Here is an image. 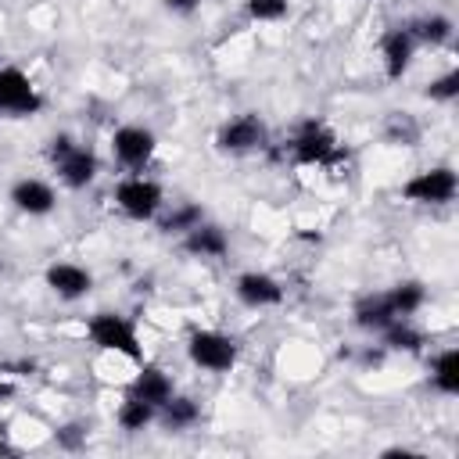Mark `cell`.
<instances>
[{
  "label": "cell",
  "instance_id": "obj_1",
  "mask_svg": "<svg viewBox=\"0 0 459 459\" xmlns=\"http://www.w3.org/2000/svg\"><path fill=\"white\" fill-rule=\"evenodd\" d=\"M86 337L97 351H115L129 362H140L143 359V344H140V333H136V323L122 312H111V308H100L86 319Z\"/></svg>",
  "mask_w": 459,
  "mask_h": 459
},
{
  "label": "cell",
  "instance_id": "obj_2",
  "mask_svg": "<svg viewBox=\"0 0 459 459\" xmlns=\"http://www.w3.org/2000/svg\"><path fill=\"white\" fill-rule=\"evenodd\" d=\"M111 201H115V208H118L126 219H133V222H151V219H158L161 208H165V190H161L158 179H151V176H143V172H126V176L115 183Z\"/></svg>",
  "mask_w": 459,
  "mask_h": 459
},
{
  "label": "cell",
  "instance_id": "obj_3",
  "mask_svg": "<svg viewBox=\"0 0 459 459\" xmlns=\"http://www.w3.org/2000/svg\"><path fill=\"white\" fill-rule=\"evenodd\" d=\"M50 161L57 169V179L68 190H86L100 172V158L86 143H75L68 133H57L50 140Z\"/></svg>",
  "mask_w": 459,
  "mask_h": 459
},
{
  "label": "cell",
  "instance_id": "obj_4",
  "mask_svg": "<svg viewBox=\"0 0 459 459\" xmlns=\"http://www.w3.org/2000/svg\"><path fill=\"white\" fill-rule=\"evenodd\" d=\"M186 359L204 373H230L240 359V344L226 330H190L186 337Z\"/></svg>",
  "mask_w": 459,
  "mask_h": 459
},
{
  "label": "cell",
  "instance_id": "obj_5",
  "mask_svg": "<svg viewBox=\"0 0 459 459\" xmlns=\"http://www.w3.org/2000/svg\"><path fill=\"white\" fill-rule=\"evenodd\" d=\"M455 194H459V176L452 165L420 169L416 176H409L402 183V197L409 204H420V208H445L455 201Z\"/></svg>",
  "mask_w": 459,
  "mask_h": 459
},
{
  "label": "cell",
  "instance_id": "obj_6",
  "mask_svg": "<svg viewBox=\"0 0 459 459\" xmlns=\"http://www.w3.org/2000/svg\"><path fill=\"white\" fill-rule=\"evenodd\" d=\"M43 111V93L32 75L18 65H0V115L32 118Z\"/></svg>",
  "mask_w": 459,
  "mask_h": 459
},
{
  "label": "cell",
  "instance_id": "obj_7",
  "mask_svg": "<svg viewBox=\"0 0 459 459\" xmlns=\"http://www.w3.org/2000/svg\"><path fill=\"white\" fill-rule=\"evenodd\" d=\"M287 151H290V158L298 165H308L312 169V165H330L341 154V143H337V136H333L330 126L308 118V122H301L294 129V136L287 140Z\"/></svg>",
  "mask_w": 459,
  "mask_h": 459
},
{
  "label": "cell",
  "instance_id": "obj_8",
  "mask_svg": "<svg viewBox=\"0 0 459 459\" xmlns=\"http://www.w3.org/2000/svg\"><path fill=\"white\" fill-rule=\"evenodd\" d=\"M154 151H158V136H154V129H147L140 122H126L111 133V158L126 172H143L151 165Z\"/></svg>",
  "mask_w": 459,
  "mask_h": 459
},
{
  "label": "cell",
  "instance_id": "obj_9",
  "mask_svg": "<svg viewBox=\"0 0 459 459\" xmlns=\"http://www.w3.org/2000/svg\"><path fill=\"white\" fill-rule=\"evenodd\" d=\"M269 140V129L265 122L255 115V111H240V115H230L219 129H215V147L222 154H251V151H262Z\"/></svg>",
  "mask_w": 459,
  "mask_h": 459
},
{
  "label": "cell",
  "instance_id": "obj_10",
  "mask_svg": "<svg viewBox=\"0 0 459 459\" xmlns=\"http://www.w3.org/2000/svg\"><path fill=\"white\" fill-rule=\"evenodd\" d=\"M43 283H47V290L54 294V298H61V301H79V298H86L90 290H93V273L86 269V265H79V262H50L47 269H43Z\"/></svg>",
  "mask_w": 459,
  "mask_h": 459
},
{
  "label": "cell",
  "instance_id": "obj_11",
  "mask_svg": "<svg viewBox=\"0 0 459 459\" xmlns=\"http://www.w3.org/2000/svg\"><path fill=\"white\" fill-rule=\"evenodd\" d=\"M233 294L244 308H273L283 301V283L273 276V273H262V269H244L237 280H233Z\"/></svg>",
  "mask_w": 459,
  "mask_h": 459
},
{
  "label": "cell",
  "instance_id": "obj_12",
  "mask_svg": "<svg viewBox=\"0 0 459 459\" xmlns=\"http://www.w3.org/2000/svg\"><path fill=\"white\" fill-rule=\"evenodd\" d=\"M7 201H11L22 215L39 219V215H50V212L57 208V190H54L47 179H39V176H22V179L11 183Z\"/></svg>",
  "mask_w": 459,
  "mask_h": 459
},
{
  "label": "cell",
  "instance_id": "obj_13",
  "mask_svg": "<svg viewBox=\"0 0 459 459\" xmlns=\"http://www.w3.org/2000/svg\"><path fill=\"white\" fill-rule=\"evenodd\" d=\"M412 57H416V39L405 25H391L384 36H380V65H384V75L391 82H398L409 68H412Z\"/></svg>",
  "mask_w": 459,
  "mask_h": 459
},
{
  "label": "cell",
  "instance_id": "obj_14",
  "mask_svg": "<svg viewBox=\"0 0 459 459\" xmlns=\"http://www.w3.org/2000/svg\"><path fill=\"white\" fill-rule=\"evenodd\" d=\"M126 394H133V398H140V402H147V405H165L172 394H176V380L161 369V366H151V362H143L140 369H136V377L129 380V387H126Z\"/></svg>",
  "mask_w": 459,
  "mask_h": 459
},
{
  "label": "cell",
  "instance_id": "obj_15",
  "mask_svg": "<svg viewBox=\"0 0 459 459\" xmlns=\"http://www.w3.org/2000/svg\"><path fill=\"white\" fill-rule=\"evenodd\" d=\"M183 251L194 255V258H222L230 251V237L219 222H208L201 219L194 230L183 233Z\"/></svg>",
  "mask_w": 459,
  "mask_h": 459
},
{
  "label": "cell",
  "instance_id": "obj_16",
  "mask_svg": "<svg viewBox=\"0 0 459 459\" xmlns=\"http://www.w3.org/2000/svg\"><path fill=\"white\" fill-rule=\"evenodd\" d=\"M394 319H398V316H394V308H391V301H387V290L366 294V298H359L355 308H351V323H355L359 330H366V333H380V330L391 326Z\"/></svg>",
  "mask_w": 459,
  "mask_h": 459
},
{
  "label": "cell",
  "instance_id": "obj_17",
  "mask_svg": "<svg viewBox=\"0 0 459 459\" xmlns=\"http://www.w3.org/2000/svg\"><path fill=\"white\" fill-rule=\"evenodd\" d=\"M416 39V47H445L452 36H455V22L441 11H430V14H420L405 25Z\"/></svg>",
  "mask_w": 459,
  "mask_h": 459
},
{
  "label": "cell",
  "instance_id": "obj_18",
  "mask_svg": "<svg viewBox=\"0 0 459 459\" xmlns=\"http://www.w3.org/2000/svg\"><path fill=\"white\" fill-rule=\"evenodd\" d=\"M430 387L445 398L459 394V348H441L430 359Z\"/></svg>",
  "mask_w": 459,
  "mask_h": 459
},
{
  "label": "cell",
  "instance_id": "obj_19",
  "mask_svg": "<svg viewBox=\"0 0 459 459\" xmlns=\"http://www.w3.org/2000/svg\"><path fill=\"white\" fill-rule=\"evenodd\" d=\"M158 423L165 430H190L201 423V405L190 394H172L165 405H158Z\"/></svg>",
  "mask_w": 459,
  "mask_h": 459
},
{
  "label": "cell",
  "instance_id": "obj_20",
  "mask_svg": "<svg viewBox=\"0 0 459 459\" xmlns=\"http://www.w3.org/2000/svg\"><path fill=\"white\" fill-rule=\"evenodd\" d=\"M387 301L398 319H412L427 305V287L420 280H398L394 287H387Z\"/></svg>",
  "mask_w": 459,
  "mask_h": 459
},
{
  "label": "cell",
  "instance_id": "obj_21",
  "mask_svg": "<svg viewBox=\"0 0 459 459\" xmlns=\"http://www.w3.org/2000/svg\"><path fill=\"white\" fill-rule=\"evenodd\" d=\"M423 344H427L423 330H416L409 319H394L391 326L380 330V348L384 351H409V355H416Z\"/></svg>",
  "mask_w": 459,
  "mask_h": 459
},
{
  "label": "cell",
  "instance_id": "obj_22",
  "mask_svg": "<svg viewBox=\"0 0 459 459\" xmlns=\"http://www.w3.org/2000/svg\"><path fill=\"white\" fill-rule=\"evenodd\" d=\"M115 423H118L126 434H140V430H147L151 423H158V409L147 405V402H140V398H133V394H126V398L118 402V409H115Z\"/></svg>",
  "mask_w": 459,
  "mask_h": 459
},
{
  "label": "cell",
  "instance_id": "obj_23",
  "mask_svg": "<svg viewBox=\"0 0 459 459\" xmlns=\"http://www.w3.org/2000/svg\"><path fill=\"white\" fill-rule=\"evenodd\" d=\"M201 219H204V208H201V204H194V201H183V204H176V208L161 219V230H165V233H179V237H183V233H186V230H194Z\"/></svg>",
  "mask_w": 459,
  "mask_h": 459
},
{
  "label": "cell",
  "instance_id": "obj_24",
  "mask_svg": "<svg viewBox=\"0 0 459 459\" xmlns=\"http://www.w3.org/2000/svg\"><path fill=\"white\" fill-rule=\"evenodd\" d=\"M244 14L251 22L273 25V22H283L290 14V0H244Z\"/></svg>",
  "mask_w": 459,
  "mask_h": 459
},
{
  "label": "cell",
  "instance_id": "obj_25",
  "mask_svg": "<svg viewBox=\"0 0 459 459\" xmlns=\"http://www.w3.org/2000/svg\"><path fill=\"white\" fill-rule=\"evenodd\" d=\"M423 93H427L430 100H437V104H452V100L459 97V68H448V72L434 75Z\"/></svg>",
  "mask_w": 459,
  "mask_h": 459
},
{
  "label": "cell",
  "instance_id": "obj_26",
  "mask_svg": "<svg viewBox=\"0 0 459 459\" xmlns=\"http://www.w3.org/2000/svg\"><path fill=\"white\" fill-rule=\"evenodd\" d=\"M54 441L61 448H68V452H79L86 445V430H82V423H65V427L54 430Z\"/></svg>",
  "mask_w": 459,
  "mask_h": 459
},
{
  "label": "cell",
  "instance_id": "obj_27",
  "mask_svg": "<svg viewBox=\"0 0 459 459\" xmlns=\"http://www.w3.org/2000/svg\"><path fill=\"white\" fill-rule=\"evenodd\" d=\"M204 0H161V7L169 11V14H179V18H186V14H194L197 7H201Z\"/></svg>",
  "mask_w": 459,
  "mask_h": 459
},
{
  "label": "cell",
  "instance_id": "obj_28",
  "mask_svg": "<svg viewBox=\"0 0 459 459\" xmlns=\"http://www.w3.org/2000/svg\"><path fill=\"white\" fill-rule=\"evenodd\" d=\"M11 394H14V384H11V380L0 373V402H4V398H11Z\"/></svg>",
  "mask_w": 459,
  "mask_h": 459
}]
</instances>
